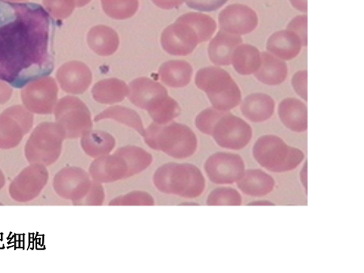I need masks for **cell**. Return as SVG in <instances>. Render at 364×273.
Segmentation results:
<instances>
[{"instance_id":"obj_1","label":"cell","mask_w":364,"mask_h":273,"mask_svg":"<svg viewBox=\"0 0 364 273\" xmlns=\"http://www.w3.org/2000/svg\"><path fill=\"white\" fill-rule=\"evenodd\" d=\"M50 18L41 6L0 0V80L22 88L53 71Z\"/></svg>"},{"instance_id":"obj_2","label":"cell","mask_w":364,"mask_h":273,"mask_svg":"<svg viewBox=\"0 0 364 273\" xmlns=\"http://www.w3.org/2000/svg\"><path fill=\"white\" fill-rule=\"evenodd\" d=\"M216 27L215 21L204 14L187 13L166 28L161 37V43L167 53L188 55L199 44L211 39Z\"/></svg>"},{"instance_id":"obj_3","label":"cell","mask_w":364,"mask_h":273,"mask_svg":"<svg viewBox=\"0 0 364 273\" xmlns=\"http://www.w3.org/2000/svg\"><path fill=\"white\" fill-rule=\"evenodd\" d=\"M128 97L136 107L148 112L156 124L170 123L181 113L178 103L168 95L166 89L146 77L129 84Z\"/></svg>"},{"instance_id":"obj_4","label":"cell","mask_w":364,"mask_h":273,"mask_svg":"<svg viewBox=\"0 0 364 273\" xmlns=\"http://www.w3.org/2000/svg\"><path fill=\"white\" fill-rule=\"evenodd\" d=\"M153 183L161 193L186 199L200 197L206 188L204 174L191 164L167 163L159 166Z\"/></svg>"},{"instance_id":"obj_5","label":"cell","mask_w":364,"mask_h":273,"mask_svg":"<svg viewBox=\"0 0 364 273\" xmlns=\"http://www.w3.org/2000/svg\"><path fill=\"white\" fill-rule=\"evenodd\" d=\"M143 136L149 148L176 159L191 158L198 150L197 136L183 124L153 122L145 129Z\"/></svg>"},{"instance_id":"obj_6","label":"cell","mask_w":364,"mask_h":273,"mask_svg":"<svg viewBox=\"0 0 364 273\" xmlns=\"http://www.w3.org/2000/svg\"><path fill=\"white\" fill-rule=\"evenodd\" d=\"M195 83L205 91L212 106L217 110L229 112L239 107L242 102L240 87L232 77L218 67H207L199 70Z\"/></svg>"},{"instance_id":"obj_7","label":"cell","mask_w":364,"mask_h":273,"mask_svg":"<svg viewBox=\"0 0 364 273\" xmlns=\"http://www.w3.org/2000/svg\"><path fill=\"white\" fill-rule=\"evenodd\" d=\"M257 163L272 173H285L296 170L304 162L303 151L287 144L281 137L264 135L253 146Z\"/></svg>"},{"instance_id":"obj_8","label":"cell","mask_w":364,"mask_h":273,"mask_svg":"<svg viewBox=\"0 0 364 273\" xmlns=\"http://www.w3.org/2000/svg\"><path fill=\"white\" fill-rule=\"evenodd\" d=\"M65 132L57 123L44 122L37 126L25 146L28 162L51 166L59 159Z\"/></svg>"},{"instance_id":"obj_9","label":"cell","mask_w":364,"mask_h":273,"mask_svg":"<svg viewBox=\"0 0 364 273\" xmlns=\"http://www.w3.org/2000/svg\"><path fill=\"white\" fill-rule=\"evenodd\" d=\"M55 123L64 131L66 139L82 137L93 127L92 119L86 104L78 97L66 96L55 105Z\"/></svg>"},{"instance_id":"obj_10","label":"cell","mask_w":364,"mask_h":273,"mask_svg":"<svg viewBox=\"0 0 364 273\" xmlns=\"http://www.w3.org/2000/svg\"><path fill=\"white\" fill-rule=\"evenodd\" d=\"M211 136L223 149L240 151L250 143L253 129L242 118L227 112L215 124Z\"/></svg>"},{"instance_id":"obj_11","label":"cell","mask_w":364,"mask_h":273,"mask_svg":"<svg viewBox=\"0 0 364 273\" xmlns=\"http://www.w3.org/2000/svg\"><path fill=\"white\" fill-rule=\"evenodd\" d=\"M93 184L94 180L89 173L75 166L64 168L55 175L53 179L55 192L75 205H83Z\"/></svg>"},{"instance_id":"obj_12","label":"cell","mask_w":364,"mask_h":273,"mask_svg":"<svg viewBox=\"0 0 364 273\" xmlns=\"http://www.w3.org/2000/svg\"><path fill=\"white\" fill-rule=\"evenodd\" d=\"M33 115L22 106L9 107L0 114V149L16 148L33 127Z\"/></svg>"},{"instance_id":"obj_13","label":"cell","mask_w":364,"mask_h":273,"mask_svg":"<svg viewBox=\"0 0 364 273\" xmlns=\"http://www.w3.org/2000/svg\"><path fill=\"white\" fill-rule=\"evenodd\" d=\"M21 96L25 108L31 113L51 114L58 103V84L52 77H42L27 84Z\"/></svg>"},{"instance_id":"obj_14","label":"cell","mask_w":364,"mask_h":273,"mask_svg":"<svg viewBox=\"0 0 364 273\" xmlns=\"http://www.w3.org/2000/svg\"><path fill=\"white\" fill-rule=\"evenodd\" d=\"M246 171L243 159L237 154L216 152L205 164L208 178L216 185H232L240 181Z\"/></svg>"},{"instance_id":"obj_15","label":"cell","mask_w":364,"mask_h":273,"mask_svg":"<svg viewBox=\"0 0 364 273\" xmlns=\"http://www.w3.org/2000/svg\"><path fill=\"white\" fill-rule=\"evenodd\" d=\"M48 178L46 166L31 164L12 181L9 187L11 198L22 203L37 198L46 186Z\"/></svg>"},{"instance_id":"obj_16","label":"cell","mask_w":364,"mask_h":273,"mask_svg":"<svg viewBox=\"0 0 364 273\" xmlns=\"http://www.w3.org/2000/svg\"><path fill=\"white\" fill-rule=\"evenodd\" d=\"M89 174L101 184L114 183L132 177L129 164L119 149L112 155L95 159L90 166Z\"/></svg>"},{"instance_id":"obj_17","label":"cell","mask_w":364,"mask_h":273,"mask_svg":"<svg viewBox=\"0 0 364 273\" xmlns=\"http://www.w3.org/2000/svg\"><path fill=\"white\" fill-rule=\"evenodd\" d=\"M219 23L221 31L241 36L254 32L259 19L254 9L236 4L229 5L220 13Z\"/></svg>"},{"instance_id":"obj_18","label":"cell","mask_w":364,"mask_h":273,"mask_svg":"<svg viewBox=\"0 0 364 273\" xmlns=\"http://www.w3.org/2000/svg\"><path fill=\"white\" fill-rule=\"evenodd\" d=\"M57 78L61 89L65 92L81 95L85 92L92 82V73L83 63L70 61L59 68Z\"/></svg>"},{"instance_id":"obj_19","label":"cell","mask_w":364,"mask_h":273,"mask_svg":"<svg viewBox=\"0 0 364 273\" xmlns=\"http://www.w3.org/2000/svg\"><path fill=\"white\" fill-rule=\"evenodd\" d=\"M279 120L291 132L303 133L307 130L306 105L296 97H287L279 105Z\"/></svg>"},{"instance_id":"obj_20","label":"cell","mask_w":364,"mask_h":273,"mask_svg":"<svg viewBox=\"0 0 364 273\" xmlns=\"http://www.w3.org/2000/svg\"><path fill=\"white\" fill-rule=\"evenodd\" d=\"M303 43L296 33L289 30L281 31L271 35L266 48L276 58L291 60L299 55Z\"/></svg>"},{"instance_id":"obj_21","label":"cell","mask_w":364,"mask_h":273,"mask_svg":"<svg viewBox=\"0 0 364 273\" xmlns=\"http://www.w3.org/2000/svg\"><path fill=\"white\" fill-rule=\"evenodd\" d=\"M236 183L242 193L253 198L265 197L274 191L276 186L274 178L260 169L245 171L243 176Z\"/></svg>"},{"instance_id":"obj_22","label":"cell","mask_w":364,"mask_h":273,"mask_svg":"<svg viewBox=\"0 0 364 273\" xmlns=\"http://www.w3.org/2000/svg\"><path fill=\"white\" fill-rule=\"evenodd\" d=\"M275 101L264 93L249 95L242 102V115L251 122L262 123L269 120L274 114Z\"/></svg>"},{"instance_id":"obj_23","label":"cell","mask_w":364,"mask_h":273,"mask_svg":"<svg viewBox=\"0 0 364 273\" xmlns=\"http://www.w3.org/2000/svg\"><path fill=\"white\" fill-rule=\"evenodd\" d=\"M242 38L237 35L220 31L208 46V57L214 65L228 66L232 65V53L242 44Z\"/></svg>"},{"instance_id":"obj_24","label":"cell","mask_w":364,"mask_h":273,"mask_svg":"<svg viewBox=\"0 0 364 273\" xmlns=\"http://www.w3.org/2000/svg\"><path fill=\"white\" fill-rule=\"evenodd\" d=\"M261 57V65L255 74L256 79L264 85H281L288 77L286 63L269 53L263 52Z\"/></svg>"},{"instance_id":"obj_25","label":"cell","mask_w":364,"mask_h":273,"mask_svg":"<svg viewBox=\"0 0 364 273\" xmlns=\"http://www.w3.org/2000/svg\"><path fill=\"white\" fill-rule=\"evenodd\" d=\"M193 70L185 60H170L164 63L159 70L161 80L172 88H181L188 85L192 80Z\"/></svg>"},{"instance_id":"obj_26","label":"cell","mask_w":364,"mask_h":273,"mask_svg":"<svg viewBox=\"0 0 364 273\" xmlns=\"http://www.w3.org/2000/svg\"><path fill=\"white\" fill-rule=\"evenodd\" d=\"M87 42L91 50L102 57L113 55L119 47L117 33L106 26L93 27L88 33Z\"/></svg>"},{"instance_id":"obj_27","label":"cell","mask_w":364,"mask_h":273,"mask_svg":"<svg viewBox=\"0 0 364 273\" xmlns=\"http://www.w3.org/2000/svg\"><path fill=\"white\" fill-rule=\"evenodd\" d=\"M81 146L88 156L97 159L107 156L113 151L116 141L107 132L90 130L82 136Z\"/></svg>"},{"instance_id":"obj_28","label":"cell","mask_w":364,"mask_h":273,"mask_svg":"<svg viewBox=\"0 0 364 273\" xmlns=\"http://www.w3.org/2000/svg\"><path fill=\"white\" fill-rule=\"evenodd\" d=\"M129 94V87L124 81L107 79L97 82L92 89L94 100L101 104L122 102Z\"/></svg>"},{"instance_id":"obj_29","label":"cell","mask_w":364,"mask_h":273,"mask_svg":"<svg viewBox=\"0 0 364 273\" xmlns=\"http://www.w3.org/2000/svg\"><path fill=\"white\" fill-rule=\"evenodd\" d=\"M258 48L248 44H241L232 53V65L241 75L255 74L261 65L262 57Z\"/></svg>"},{"instance_id":"obj_30","label":"cell","mask_w":364,"mask_h":273,"mask_svg":"<svg viewBox=\"0 0 364 273\" xmlns=\"http://www.w3.org/2000/svg\"><path fill=\"white\" fill-rule=\"evenodd\" d=\"M102 120H114L135 129L142 136L145 129L142 119L135 110L121 106L111 107L102 112L95 118V122Z\"/></svg>"},{"instance_id":"obj_31","label":"cell","mask_w":364,"mask_h":273,"mask_svg":"<svg viewBox=\"0 0 364 273\" xmlns=\"http://www.w3.org/2000/svg\"><path fill=\"white\" fill-rule=\"evenodd\" d=\"M101 3L104 12L117 20L132 18L139 8L138 0H101Z\"/></svg>"},{"instance_id":"obj_32","label":"cell","mask_w":364,"mask_h":273,"mask_svg":"<svg viewBox=\"0 0 364 273\" xmlns=\"http://www.w3.org/2000/svg\"><path fill=\"white\" fill-rule=\"evenodd\" d=\"M242 198L239 191L232 187H220L209 193L207 205L209 206H240Z\"/></svg>"},{"instance_id":"obj_33","label":"cell","mask_w":364,"mask_h":273,"mask_svg":"<svg viewBox=\"0 0 364 273\" xmlns=\"http://www.w3.org/2000/svg\"><path fill=\"white\" fill-rule=\"evenodd\" d=\"M152 196L144 191H132L112 200L109 205L112 206H152L155 205Z\"/></svg>"},{"instance_id":"obj_34","label":"cell","mask_w":364,"mask_h":273,"mask_svg":"<svg viewBox=\"0 0 364 273\" xmlns=\"http://www.w3.org/2000/svg\"><path fill=\"white\" fill-rule=\"evenodd\" d=\"M227 112L217 110L213 107L203 110L196 117V127L204 134L211 136L215 124Z\"/></svg>"},{"instance_id":"obj_35","label":"cell","mask_w":364,"mask_h":273,"mask_svg":"<svg viewBox=\"0 0 364 273\" xmlns=\"http://www.w3.org/2000/svg\"><path fill=\"white\" fill-rule=\"evenodd\" d=\"M46 11L54 18L65 19L72 15L75 8V0H43Z\"/></svg>"},{"instance_id":"obj_36","label":"cell","mask_w":364,"mask_h":273,"mask_svg":"<svg viewBox=\"0 0 364 273\" xmlns=\"http://www.w3.org/2000/svg\"><path fill=\"white\" fill-rule=\"evenodd\" d=\"M188 8L204 12H213L219 10L228 0H185Z\"/></svg>"},{"instance_id":"obj_37","label":"cell","mask_w":364,"mask_h":273,"mask_svg":"<svg viewBox=\"0 0 364 273\" xmlns=\"http://www.w3.org/2000/svg\"><path fill=\"white\" fill-rule=\"evenodd\" d=\"M287 30L296 33L302 41L303 46H307V16H299L293 18Z\"/></svg>"},{"instance_id":"obj_38","label":"cell","mask_w":364,"mask_h":273,"mask_svg":"<svg viewBox=\"0 0 364 273\" xmlns=\"http://www.w3.org/2000/svg\"><path fill=\"white\" fill-rule=\"evenodd\" d=\"M105 198H106V193H105L102 185L100 182L94 181L93 186L82 205H102Z\"/></svg>"},{"instance_id":"obj_39","label":"cell","mask_w":364,"mask_h":273,"mask_svg":"<svg viewBox=\"0 0 364 273\" xmlns=\"http://www.w3.org/2000/svg\"><path fill=\"white\" fill-rule=\"evenodd\" d=\"M291 84L296 94L307 102V71L303 70L296 73L292 77Z\"/></svg>"},{"instance_id":"obj_40","label":"cell","mask_w":364,"mask_h":273,"mask_svg":"<svg viewBox=\"0 0 364 273\" xmlns=\"http://www.w3.org/2000/svg\"><path fill=\"white\" fill-rule=\"evenodd\" d=\"M152 1L160 9L170 10L178 8L185 0H152Z\"/></svg>"},{"instance_id":"obj_41","label":"cell","mask_w":364,"mask_h":273,"mask_svg":"<svg viewBox=\"0 0 364 273\" xmlns=\"http://www.w3.org/2000/svg\"><path fill=\"white\" fill-rule=\"evenodd\" d=\"M12 95V88L4 81L0 80V104L8 102Z\"/></svg>"},{"instance_id":"obj_42","label":"cell","mask_w":364,"mask_h":273,"mask_svg":"<svg viewBox=\"0 0 364 273\" xmlns=\"http://www.w3.org/2000/svg\"><path fill=\"white\" fill-rule=\"evenodd\" d=\"M294 9H296L300 12H307V0H290Z\"/></svg>"},{"instance_id":"obj_43","label":"cell","mask_w":364,"mask_h":273,"mask_svg":"<svg viewBox=\"0 0 364 273\" xmlns=\"http://www.w3.org/2000/svg\"><path fill=\"white\" fill-rule=\"evenodd\" d=\"M307 161H306L304 166L302 168V170H301L300 172V180L301 182H302V184L305 188V191L307 193Z\"/></svg>"},{"instance_id":"obj_44","label":"cell","mask_w":364,"mask_h":273,"mask_svg":"<svg viewBox=\"0 0 364 273\" xmlns=\"http://www.w3.org/2000/svg\"><path fill=\"white\" fill-rule=\"evenodd\" d=\"M249 206L250 205H255V206H258V205H264V206H266V205H275L274 203H272L269 200H258V201H255V202H251L250 203V204H248Z\"/></svg>"},{"instance_id":"obj_45","label":"cell","mask_w":364,"mask_h":273,"mask_svg":"<svg viewBox=\"0 0 364 273\" xmlns=\"http://www.w3.org/2000/svg\"><path fill=\"white\" fill-rule=\"evenodd\" d=\"M91 0H75V6L77 8H82V6L87 5Z\"/></svg>"},{"instance_id":"obj_46","label":"cell","mask_w":364,"mask_h":273,"mask_svg":"<svg viewBox=\"0 0 364 273\" xmlns=\"http://www.w3.org/2000/svg\"><path fill=\"white\" fill-rule=\"evenodd\" d=\"M5 185V177L4 174L3 173L2 171L0 170V191L2 190Z\"/></svg>"},{"instance_id":"obj_47","label":"cell","mask_w":364,"mask_h":273,"mask_svg":"<svg viewBox=\"0 0 364 273\" xmlns=\"http://www.w3.org/2000/svg\"><path fill=\"white\" fill-rule=\"evenodd\" d=\"M4 1H8L11 3H24L28 1V0H4Z\"/></svg>"}]
</instances>
